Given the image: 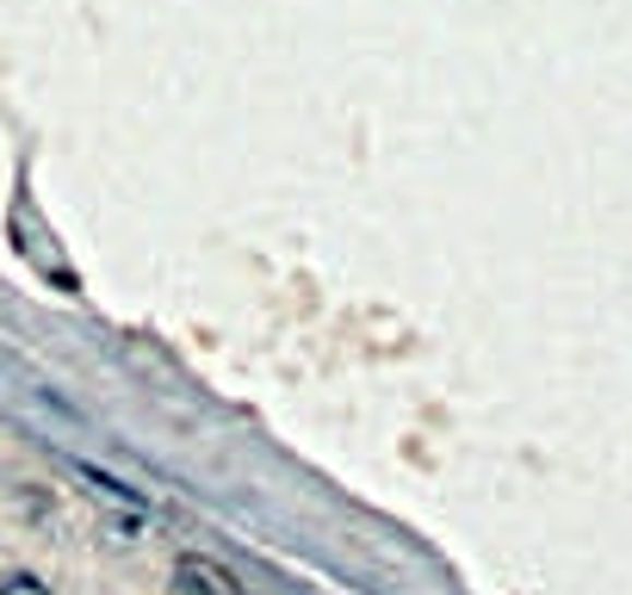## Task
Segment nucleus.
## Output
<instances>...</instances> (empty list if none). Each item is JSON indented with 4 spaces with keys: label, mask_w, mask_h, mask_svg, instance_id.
<instances>
[{
    "label": "nucleus",
    "mask_w": 632,
    "mask_h": 595,
    "mask_svg": "<svg viewBox=\"0 0 632 595\" xmlns=\"http://www.w3.org/2000/svg\"><path fill=\"white\" fill-rule=\"evenodd\" d=\"M174 590H187V595H249L217 558H199V552L174 558Z\"/></svg>",
    "instance_id": "f257e3e1"
}]
</instances>
